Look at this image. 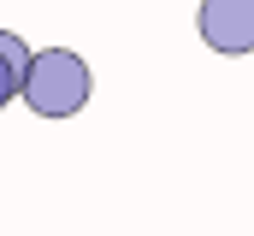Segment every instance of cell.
<instances>
[{"instance_id": "2", "label": "cell", "mask_w": 254, "mask_h": 236, "mask_svg": "<svg viewBox=\"0 0 254 236\" xmlns=\"http://www.w3.org/2000/svg\"><path fill=\"white\" fill-rule=\"evenodd\" d=\"M201 36L213 54H249L254 48V0H207Z\"/></svg>"}, {"instance_id": "3", "label": "cell", "mask_w": 254, "mask_h": 236, "mask_svg": "<svg viewBox=\"0 0 254 236\" xmlns=\"http://www.w3.org/2000/svg\"><path fill=\"white\" fill-rule=\"evenodd\" d=\"M24 71H30V48H24L12 30H0V107H6L12 95H24Z\"/></svg>"}, {"instance_id": "1", "label": "cell", "mask_w": 254, "mask_h": 236, "mask_svg": "<svg viewBox=\"0 0 254 236\" xmlns=\"http://www.w3.org/2000/svg\"><path fill=\"white\" fill-rule=\"evenodd\" d=\"M24 101L42 118H71L83 113L89 101V65L65 48H48V54H30V71H24Z\"/></svg>"}]
</instances>
